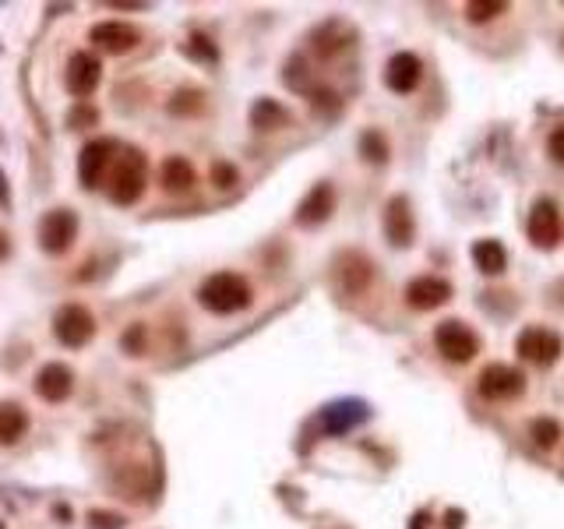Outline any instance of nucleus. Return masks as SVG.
<instances>
[{
    "label": "nucleus",
    "mask_w": 564,
    "mask_h": 529,
    "mask_svg": "<svg viewBox=\"0 0 564 529\" xmlns=\"http://www.w3.org/2000/svg\"><path fill=\"white\" fill-rule=\"evenodd\" d=\"M0 205H8V191L4 187H0Z\"/></svg>",
    "instance_id": "c756f323"
},
{
    "label": "nucleus",
    "mask_w": 564,
    "mask_h": 529,
    "mask_svg": "<svg viewBox=\"0 0 564 529\" xmlns=\"http://www.w3.org/2000/svg\"><path fill=\"white\" fill-rule=\"evenodd\" d=\"M71 388H75V371L67 364H46L36 374V392L46 403H64L67 395H71Z\"/></svg>",
    "instance_id": "dca6fc26"
},
{
    "label": "nucleus",
    "mask_w": 564,
    "mask_h": 529,
    "mask_svg": "<svg viewBox=\"0 0 564 529\" xmlns=\"http://www.w3.org/2000/svg\"><path fill=\"white\" fill-rule=\"evenodd\" d=\"M526 233H529V240H533V247H540V251H554V247H561L564 216H561V209H557L554 198H536L533 209H529V216H526Z\"/></svg>",
    "instance_id": "7ed1b4c3"
},
{
    "label": "nucleus",
    "mask_w": 564,
    "mask_h": 529,
    "mask_svg": "<svg viewBox=\"0 0 564 529\" xmlns=\"http://www.w3.org/2000/svg\"><path fill=\"white\" fill-rule=\"evenodd\" d=\"M78 237V216L71 209H53L43 216L39 223V244H43L46 254H64L71 251Z\"/></svg>",
    "instance_id": "6e6552de"
},
{
    "label": "nucleus",
    "mask_w": 564,
    "mask_h": 529,
    "mask_svg": "<svg viewBox=\"0 0 564 529\" xmlns=\"http://www.w3.org/2000/svg\"><path fill=\"white\" fill-rule=\"evenodd\" d=\"M529 434H533V441L540 448H554L557 438H561V424H557V420H550V417H540V420H533Z\"/></svg>",
    "instance_id": "b1692460"
},
{
    "label": "nucleus",
    "mask_w": 564,
    "mask_h": 529,
    "mask_svg": "<svg viewBox=\"0 0 564 529\" xmlns=\"http://www.w3.org/2000/svg\"><path fill=\"white\" fill-rule=\"evenodd\" d=\"M406 304L413 307V311H438L441 304H448L452 300V283L441 276H416L406 283Z\"/></svg>",
    "instance_id": "9d476101"
},
{
    "label": "nucleus",
    "mask_w": 564,
    "mask_h": 529,
    "mask_svg": "<svg viewBox=\"0 0 564 529\" xmlns=\"http://www.w3.org/2000/svg\"><path fill=\"white\" fill-rule=\"evenodd\" d=\"M149 184V159L134 145H120L110 170V198L113 205H134Z\"/></svg>",
    "instance_id": "f257e3e1"
},
{
    "label": "nucleus",
    "mask_w": 564,
    "mask_h": 529,
    "mask_svg": "<svg viewBox=\"0 0 564 529\" xmlns=\"http://www.w3.org/2000/svg\"><path fill=\"white\" fill-rule=\"evenodd\" d=\"M423 82V60L416 57V53H395L392 60H388L385 68V85L392 92H399V96H409V92H416Z\"/></svg>",
    "instance_id": "f8f14e48"
},
{
    "label": "nucleus",
    "mask_w": 564,
    "mask_h": 529,
    "mask_svg": "<svg viewBox=\"0 0 564 529\" xmlns=\"http://www.w3.org/2000/svg\"><path fill=\"white\" fill-rule=\"evenodd\" d=\"M89 522L96 529H120V526H124V515H117V512H89Z\"/></svg>",
    "instance_id": "bb28decb"
},
{
    "label": "nucleus",
    "mask_w": 564,
    "mask_h": 529,
    "mask_svg": "<svg viewBox=\"0 0 564 529\" xmlns=\"http://www.w3.org/2000/svg\"><path fill=\"white\" fill-rule=\"evenodd\" d=\"M29 431V413L18 403H0V445H15Z\"/></svg>",
    "instance_id": "aec40b11"
},
{
    "label": "nucleus",
    "mask_w": 564,
    "mask_h": 529,
    "mask_svg": "<svg viewBox=\"0 0 564 529\" xmlns=\"http://www.w3.org/2000/svg\"><path fill=\"white\" fill-rule=\"evenodd\" d=\"M8 251H11L8 240H4V233H0V258H8Z\"/></svg>",
    "instance_id": "c85d7f7f"
},
{
    "label": "nucleus",
    "mask_w": 564,
    "mask_h": 529,
    "mask_svg": "<svg viewBox=\"0 0 564 529\" xmlns=\"http://www.w3.org/2000/svg\"><path fill=\"white\" fill-rule=\"evenodd\" d=\"M290 110L286 106H279L275 99H261V103H254L251 110V124L258 127V131H279V127L290 124Z\"/></svg>",
    "instance_id": "412c9836"
},
{
    "label": "nucleus",
    "mask_w": 564,
    "mask_h": 529,
    "mask_svg": "<svg viewBox=\"0 0 564 529\" xmlns=\"http://www.w3.org/2000/svg\"><path fill=\"white\" fill-rule=\"evenodd\" d=\"M505 11H508L505 0H469V4H466V22L483 25V22H490V18L505 15Z\"/></svg>",
    "instance_id": "4be33fe9"
},
{
    "label": "nucleus",
    "mask_w": 564,
    "mask_h": 529,
    "mask_svg": "<svg viewBox=\"0 0 564 529\" xmlns=\"http://www.w3.org/2000/svg\"><path fill=\"white\" fill-rule=\"evenodd\" d=\"M212 184L223 187V191H226V187L237 184V170H233L230 163H216V166H212Z\"/></svg>",
    "instance_id": "393cba45"
},
{
    "label": "nucleus",
    "mask_w": 564,
    "mask_h": 529,
    "mask_svg": "<svg viewBox=\"0 0 564 529\" xmlns=\"http://www.w3.org/2000/svg\"><path fill=\"white\" fill-rule=\"evenodd\" d=\"M476 392L490 403H508V399H519L526 392V374L508 364H487L476 378Z\"/></svg>",
    "instance_id": "39448f33"
},
{
    "label": "nucleus",
    "mask_w": 564,
    "mask_h": 529,
    "mask_svg": "<svg viewBox=\"0 0 564 529\" xmlns=\"http://www.w3.org/2000/svg\"><path fill=\"white\" fill-rule=\"evenodd\" d=\"M360 152H364V159H367V163H374V166L388 163V142L378 135V131H367V135L360 138Z\"/></svg>",
    "instance_id": "5701e85b"
},
{
    "label": "nucleus",
    "mask_w": 564,
    "mask_h": 529,
    "mask_svg": "<svg viewBox=\"0 0 564 529\" xmlns=\"http://www.w3.org/2000/svg\"><path fill=\"white\" fill-rule=\"evenodd\" d=\"M198 184V173H194V166L187 163L184 156H170L163 163V187L170 194H187L191 187Z\"/></svg>",
    "instance_id": "6ab92c4d"
},
{
    "label": "nucleus",
    "mask_w": 564,
    "mask_h": 529,
    "mask_svg": "<svg viewBox=\"0 0 564 529\" xmlns=\"http://www.w3.org/2000/svg\"><path fill=\"white\" fill-rule=\"evenodd\" d=\"M120 145L113 138H96L82 149V159H78V177H82V187H99L106 177V170H113V159H117Z\"/></svg>",
    "instance_id": "1a4fd4ad"
},
{
    "label": "nucleus",
    "mask_w": 564,
    "mask_h": 529,
    "mask_svg": "<svg viewBox=\"0 0 564 529\" xmlns=\"http://www.w3.org/2000/svg\"><path fill=\"white\" fill-rule=\"evenodd\" d=\"M547 152H550V159H554V163H561V166H564V124L550 131V138H547Z\"/></svg>",
    "instance_id": "a878e982"
},
{
    "label": "nucleus",
    "mask_w": 564,
    "mask_h": 529,
    "mask_svg": "<svg viewBox=\"0 0 564 529\" xmlns=\"http://www.w3.org/2000/svg\"><path fill=\"white\" fill-rule=\"evenodd\" d=\"M434 346H438V353L448 364H469L480 353V336H476L473 328L462 325V321L448 318L434 328Z\"/></svg>",
    "instance_id": "20e7f679"
},
{
    "label": "nucleus",
    "mask_w": 564,
    "mask_h": 529,
    "mask_svg": "<svg viewBox=\"0 0 564 529\" xmlns=\"http://www.w3.org/2000/svg\"><path fill=\"white\" fill-rule=\"evenodd\" d=\"M381 226H385V237L392 240V247H409L413 244V209H409V198L406 194H395L392 202L385 205V216H381Z\"/></svg>",
    "instance_id": "9b49d317"
},
{
    "label": "nucleus",
    "mask_w": 564,
    "mask_h": 529,
    "mask_svg": "<svg viewBox=\"0 0 564 529\" xmlns=\"http://www.w3.org/2000/svg\"><path fill=\"white\" fill-rule=\"evenodd\" d=\"M53 336L60 339L71 350H82L92 336H96V318H92L89 307L82 304H64L53 318Z\"/></svg>",
    "instance_id": "423d86ee"
},
{
    "label": "nucleus",
    "mask_w": 564,
    "mask_h": 529,
    "mask_svg": "<svg viewBox=\"0 0 564 529\" xmlns=\"http://www.w3.org/2000/svg\"><path fill=\"white\" fill-rule=\"evenodd\" d=\"M64 85L71 96L85 99L96 92L99 85V60L92 53H75V57L67 60V71H64Z\"/></svg>",
    "instance_id": "2eb2a0df"
},
{
    "label": "nucleus",
    "mask_w": 564,
    "mask_h": 529,
    "mask_svg": "<svg viewBox=\"0 0 564 529\" xmlns=\"http://www.w3.org/2000/svg\"><path fill=\"white\" fill-rule=\"evenodd\" d=\"M335 212V187L328 184V180H321V184H314L311 191H307V198L297 205V226H321L328 216Z\"/></svg>",
    "instance_id": "4468645a"
},
{
    "label": "nucleus",
    "mask_w": 564,
    "mask_h": 529,
    "mask_svg": "<svg viewBox=\"0 0 564 529\" xmlns=\"http://www.w3.org/2000/svg\"><path fill=\"white\" fill-rule=\"evenodd\" d=\"M473 261H476V269H480L483 276H501L505 265H508V251L498 244V240L483 237L473 244Z\"/></svg>",
    "instance_id": "a211bd4d"
},
{
    "label": "nucleus",
    "mask_w": 564,
    "mask_h": 529,
    "mask_svg": "<svg viewBox=\"0 0 564 529\" xmlns=\"http://www.w3.org/2000/svg\"><path fill=\"white\" fill-rule=\"evenodd\" d=\"M515 353L533 367H550V364H557V357H561V336L550 332V328L533 325V328H526V332H519V339H515Z\"/></svg>",
    "instance_id": "0eeeda50"
},
{
    "label": "nucleus",
    "mask_w": 564,
    "mask_h": 529,
    "mask_svg": "<svg viewBox=\"0 0 564 529\" xmlns=\"http://www.w3.org/2000/svg\"><path fill=\"white\" fill-rule=\"evenodd\" d=\"M82 124H96V110H89V106H82V110L71 113V127H82Z\"/></svg>",
    "instance_id": "cd10ccee"
},
{
    "label": "nucleus",
    "mask_w": 564,
    "mask_h": 529,
    "mask_svg": "<svg viewBox=\"0 0 564 529\" xmlns=\"http://www.w3.org/2000/svg\"><path fill=\"white\" fill-rule=\"evenodd\" d=\"M92 43H99L110 53H127L138 46V29H131L127 22H99L92 29Z\"/></svg>",
    "instance_id": "f3484780"
},
{
    "label": "nucleus",
    "mask_w": 564,
    "mask_h": 529,
    "mask_svg": "<svg viewBox=\"0 0 564 529\" xmlns=\"http://www.w3.org/2000/svg\"><path fill=\"white\" fill-rule=\"evenodd\" d=\"M198 300H201V307L212 314H237V311H244V307H251L254 293H251V283H247L244 276H237V272H216V276H208L205 283H201Z\"/></svg>",
    "instance_id": "f03ea898"
},
{
    "label": "nucleus",
    "mask_w": 564,
    "mask_h": 529,
    "mask_svg": "<svg viewBox=\"0 0 564 529\" xmlns=\"http://www.w3.org/2000/svg\"><path fill=\"white\" fill-rule=\"evenodd\" d=\"M371 261L364 258V254L349 251L339 258V265H335V283H339V290L346 293V297H360V293L371 286Z\"/></svg>",
    "instance_id": "ddd939ff"
}]
</instances>
